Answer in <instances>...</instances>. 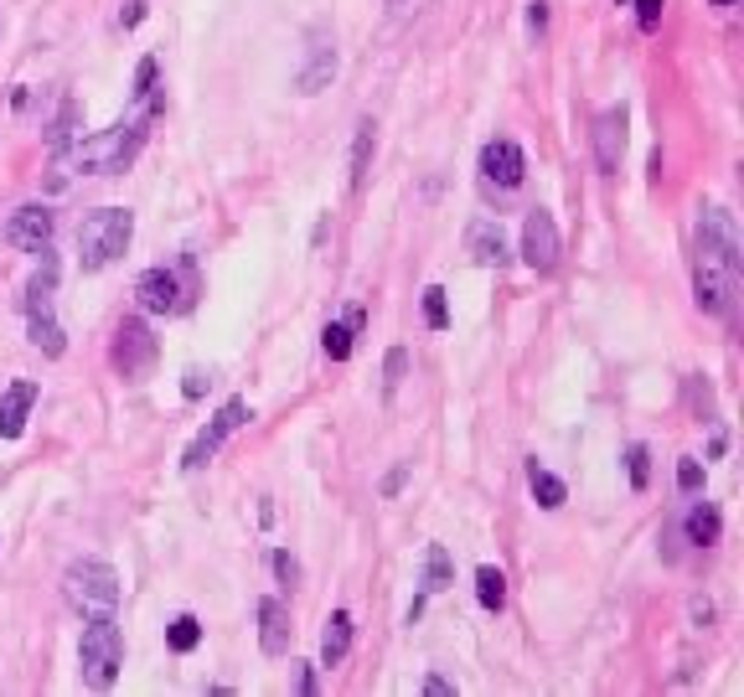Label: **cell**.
<instances>
[{"label":"cell","mask_w":744,"mask_h":697,"mask_svg":"<svg viewBox=\"0 0 744 697\" xmlns=\"http://www.w3.org/2000/svg\"><path fill=\"white\" fill-rule=\"evenodd\" d=\"M52 212L42 202H26V207H17L11 218H6V233L0 239L11 243V248H21V254H42V248H52Z\"/></svg>","instance_id":"30bf717a"},{"label":"cell","mask_w":744,"mask_h":697,"mask_svg":"<svg viewBox=\"0 0 744 697\" xmlns=\"http://www.w3.org/2000/svg\"><path fill=\"white\" fill-rule=\"evenodd\" d=\"M274 574H280V584H289V589H295V578H300V563L289 558V553H274Z\"/></svg>","instance_id":"836d02e7"},{"label":"cell","mask_w":744,"mask_h":697,"mask_svg":"<svg viewBox=\"0 0 744 697\" xmlns=\"http://www.w3.org/2000/svg\"><path fill=\"white\" fill-rule=\"evenodd\" d=\"M621 5H626V0H621Z\"/></svg>","instance_id":"7bdbcfd3"},{"label":"cell","mask_w":744,"mask_h":697,"mask_svg":"<svg viewBox=\"0 0 744 697\" xmlns=\"http://www.w3.org/2000/svg\"><path fill=\"white\" fill-rule=\"evenodd\" d=\"M424 321H429V331H445V325H450V306H445V289L440 285L424 289Z\"/></svg>","instance_id":"4316f807"},{"label":"cell","mask_w":744,"mask_h":697,"mask_svg":"<svg viewBox=\"0 0 744 697\" xmlns=\"http://www.w3.org/2000/svg\"><path fill=\"white\" fill-rule=\"evenodd\" d=\"M677 486L688 496L703 491V465H698V460H677Z\"/></svg>","instance_id":"4dcf8cb0"},{"label":"cell","mask_w":744,"mask_h":697,"mask_svg":"<svg viewBox=\"0 0 744 697\" xmlns=\"http://www.w3.org/2000/svg\"><path fill=\"white\" fill-rule=\"evenodd\" d=\"M389 5H398V0H389Z\"/></svg>","instance_id":"b9f144b4"},{"label":"cell","mask_w":744,"mask_h":697,"mask_svg":"<svg viewBox=\"0 0 744 697\" xmlns=\"http://www.w3.org/2000/svg\"><path fill=\"white\" fill-rule=\"evenodd\" d=\"M331 78H337V42H331V32L326 26H310L305 32V52H300V68H295V93H321V88H331Z\"/></svg>","instance_id":"ba28073f"},{"label":"cell","mask_w":744,"mask_h":697,"mask_svg":"<svg viewBox=\"0 0 744 697\" xmlns=\"http://www.w3.org/2000/svg\"><path fill=\"white\" fill-rule=\"evenodd\" d=\"M713 5H724V11H729V5H734V0H713Z\"/></svg>","instance_id":"60d3db41"},{"label":"cell","mask_w":744,"mask_h":697,"mask_svg":"<svg viewBox=\"0 0 744 697\" xmlns=\"http://www.w3.org/2000/svg\"><path fill=\"white\" fill-rule=\"evenodd\" d=\"M166 646L176 651V656H186V651L203 646V626H197V615H176L166 630Z\"/></svg>","instance_id":"d4e9b609"},{"label":"cell","mask_w":744,"mask_h":697,"mask_svg":"<svg viewBox=\"0 0 744 697\" xmlns=\"http://www.w3.org/2000/svg\"><path fill=\"white\" fill-rule=\"evenodd\" d=\"M693 620H698V626H709V620H713V605H709V599H693Z\"/></svg>","instance_id":"ab89813d"},{"label":"cell","mask_w":744,"mask_h":697,"mask_svg":"<svg viewBox=\"0 0 744 697\" xmlns=\"http://www.w3.org/2000/svg\"><path fill=\"white\" fill-rule=\"evenodd\" d=\"M119 662H124V635H119L114 615H88L84 641H78V666H84V682L94 693H109L119 677Z\"/></svg>","instance_id":"3957f363"},{"label":"cell","mask_w":744,"mask_h":697,"mask_svg":"<svg viewBox=\"0 0 744 697\" xmlns=\"http://www.w3.org/2000/svg\"><path fill=\"white\" fill-rule=\"evenodd\" d=\"M155 352H161V346H155L151 325L135 321V316H130V321H119L109 357H114V367H119L124 377H130V383H140V377L151 373V367H155Z\"/></svg>","instance_id":"9c48e42d"},{"label":"cell","mask_w":744,"mask_h":697,"mask_svg":"<svg viewBox=\"0 0 744 697\" xmlns=\"http://www.w3.org/2000/svg\"><path fill=\"white\" fill-rule=\"evenodd\" d=\"M682 532H688V543L693 547H713L719 538H724V517H719L713 501H693L688 517H682Z\"/></svg>","instance_id":"d6986e66"},{"label":"cell","mask_w":744,"mask_h":697,"mask_svg":"<svg viewBox=\"0 0 744 697\" xmlns=\"http://www.w3.org/2000/svg\"><path fill=\"white\" fill-rule=\"evenodd\" d=\"M347 651H352V615L331 610V620H326V630H321V666H341Z\"/></svg>","instance_id":"ffe728a7"},{"label":"cell","mask_w":744,"mask_h":697,"mask_svg":"<svg viewBox=\"0 0 744 697\" xmlns=\"http://www.w3.org/2000/svg\"><path fill=\"white\" fill-rule=\"evenodd\" d=\"M372 151H378V124L362 120L352 135V170H347V181H352V191L368 187V170H372Z\"/></svg>","instance_id":"44dd1931"},{"label":"cell","mask_w":744,"mask_h":697,"mask_svg":"<svg viewBox=\"0 0 744 697\" xmlns=\"http://www.w3.org/2000/svg\"><path fill=\"white\" fill-rule=\"evenodd\" d=\"M404 480H408V465H398V471H393V476L383 480V491H389V496H398V491H404Z\"/></svg>","instance_id":"74e56055"},{"label":"cell","mask_w":744,"mask_h":697,"mask_svg":"<svg viewBox=\"0 0 744 697\" xmlns=\"http://www.w3.org/2000/svg\"><path fill=\"white\" fill-rule=\"evenodd\" d=\"M352 341H357V331H352L347 321H331V325L321 331V346H326V357H331V362H347V357H352Z\"/></svg>","instance_id":"484cf974"},{"label":"cell","mask_w":744,"mask_h":697,"mask_svg":"<svg viewBox=\"0 0 744 697\" xmlns=\"http://www.w3.org/2000/svg\"><path fill=\"white\" fill-rule=\"evenodd\" d=\"M300 697H316V666H300Z\"/></svg>","instance_id":"f35d334b"},{"label":"cell","mask_w":744,"mask_h":697,"mask_svg":"<svg viewBox=\"0 0 744 697\" xmlns=\"http://www.w3.org/2000/svg\"><path fill=\"white\" fill-rule=\"evenodd\" d=\"M523 264L527 269H538V274L558 269V228L543 207H533V212L523 218Z\"/></svg>","instance_id":"8fae6325"},{"label":"cell","mask_w":744,"mask_h":697,"mask_svg":"<svg viewBox=\"0 0 744 697\" xmlns=\"http://www.w3.org/2000/svg\"><path fill=\"white\" fill-rule=\"evenodd\" d=\"M135 300H140L145 316H176V310H186L182 274L176 269H145L135 279Z\"/></svg>","instance_id":"7c38bea8"},{"label":"cell","mask_w":744,"mask_h":697,"mask_svg":"<svg viewBox=\"0 0 744 697\" xmlns=\"http://www.w3.org/2000/svg\"><path fill=\"white\" fill-rule=\"evenodd\" d=\"M698 258L724 264V269L740 274L744 254H740V228H734V212H724V207H703V218H698Z\"/></svg>","instance_id":"52a82bcc"},{"label":"cell","mask_w":744,"mask_h":697,"mask_svg":"<svg viewBox=\"0 0 744 697\" xmlns=\"http://www.w3.org/2000/svg\"><path fill=\"white\" fill-rule=\"evenodd\" d=\"M155 57H140V68H135V99H151V93H161V88H155Z\"/></svg>","instance_id":"f546056e"},{"label":"cell","mask_w":744,"mask_h":697,"mask_svg":"<svg viewBox=\"0 0 744 697\" xmlns=\"http://www.w3.org/2000/svg\"><path fill=\"white\" fill-rule=\"evenodd\" d=\"M698 310H709V316H734V289H740V274L724 269V264H709V258H698Z\"/></svg>","instance_id":"4fadbf2b"},{"label":"cell","mask_w":744,"mask_h":697,"mask_svg":"<svg viewBox=\"0 0 744 697\" xmlns=\"http://www.w3.org/2000/svg\"><path fill=\"white\" fill-rule=\"evenodd\" d=\"M63 599L78 615H114L119 610V574L103 558H78L63 574Z\"/></svg>","instance_id":"277c9868"},{"label":"cell","mask_w":744,"mask_h":697,"mask_svg":"<svg viewBox=\"0 0 744 697\" xmlns=\"http://www.w3.org/2000/svg\"><path fill=\"white\" fill-rule=\"evenodd\" d=\"M135 239V212H124V207H99V212H88L78 222V264L88 274L109 269L124 248Z\"/></svg>","instance_id":"7a4b0ae2"},{"label":"cell","mask_w":744,"mask_h":697,"mask_svg":"<svg viewBox=\"0 0 744 697\" xmlns=\"http://www.w3.org/2000/svg\"><path fill=\"white\" fill-rule=\"evenodd\" d=\"M36 398H42V388H36L32 377H17L11 388L0 392V440H21V429H26V419H32Z\"/></svg>","instance_id":"9a60e30c"},{"label":"cell","mask_w":744,"mask_h":697,"mask_svg":"<svg viewBox=\"0 0 744 697\" xmlns=\"http://www.w3.org/2000/svg\"><path fill=\"white\" fill-rule=\"evenodd\" d=\"M527 26H533V32H548V0H527Z\"/></svg>","instance_id":"e575fe53"},{"label":"cell","mask_w":744,"mask_h":697,"mask_svg":"<svg viewBox=\"0 0 744 697\" xmlns=\"http://www.w3.org/2000/svg\"><path fill=\"white\" fill-rule=\"evenodd\" d=\"M527 486H533V496H538V507H543V511H558L564 501H569V491H564V480L548 476V471H543L538 460L527 465Z\"/></svg>","instance_id":"603a6c76"},{"label":"cell","mask_w":744,"mask_h":697,"mask_svg":"<svg viewBox=\"0 0 744 697\" xmlns=\"http://www.w3.org/2000/svg\"><path fill=\"white\" fill-rule=\"evenodd\" d=\"M475 599H481V605H486V610H502V605H507V574H502V568H475Z\"/></svg>","instance_id":"cb8c5ba5"},{"label":"cell","mask_w":744,"mask_h":697,"mask_svg":"<svg viewBox=\"0 0 744 697\" xmlns=\"http://www.w3.org/2000/svg\"><path fill=\"white\" fill-rule=\"evenodd\" d=\"M404 373H408V352H404V346H393L389 357H383V398H393V392H398Z\"/></svg>","instance_id":"83f0119b"},{"label":"cell","mask_w":744,"mask_h":697,"mask_svg":"<svg viewBox=\"0 0 744 697\" xmlns=\"http://www.w3.org/2000/svg\"><path fill=\"white\" fill-rule=\"evenodd\" d=\"M145 21V0H130L124 11H119V32H130V26H140Z\"/></svg>","instance_id":"d590c367"},{"label":"cell","mask_w":744,"mask_h":697,"mask_svg":"<svg viewBox=\"0 0 744 697\" xmlns=\"http://www.w3.org/2000/svg\"><path fill=\"white\" fill-rule=\"evenodd\" d=\"M259 646H264V656H285L289 651V610H285V599H274V595L259 599Z\"/></svg>","instance_id":"ac0fdd59"},{"label":"cell","mask_w":744,"mask_h":697,"mask_svg":"<svg viewBox=\"0 0 744 697\" xmlns=\"http://www.w3.org/2000/svg\"><path fill=\"white\" fill-rule=\"evenodd\" d=\"M52 289H57V264H52V248H42V274L26 285V321H32V346L47 352V357H63L68 341H63V325L52 316Z\"/></svg>","instance_id":"5b68a950"},{"label":"cell","mask_w":744,"mask_h":697,"mask_svg":"<svg viewBox=\"0 0 744 697\" xmlns=\"http://www.w3.org/2000/svg\"><path fill=\"white\" fill-rule=\"evenodd\" d=\"M207 388H212V377H207V373H203V367H192V373H186V377H182V392H186V398H203V392H207Z\"/></svg>","instance_id":"d6a6232c"},{"label":"cell","mask_w":744,"mask_h":697,"mask_svg":"<svg viewBox=\"0 0 744 697\" xmlns=\"http://www.w3.org/2000/svg\"><path fill=\"white\" fill-rule=\"evenodd\" d=\"M466 248H471V258L481 264V269H502L507 264V233H502V222L496 218H475L471 228H466Z\"/></svg>","instance_id":"e0dca14e"},{"label":"cell","mask_w":744,"mask_h":697,"mask_svg":"<svg viewBox=\"0 0 744 697\" xmlns=\"http://www.w3.org/2000/svg\"><path fill=\"white\" fill-rule=\"evenodd\" d=\"M626 471H631V486L646 491V480H652V455H646V444H631L626 450Z\"/></svg>","instance_id":"f1b7e54d"},{"label":"cell","mask_w":744,"mask_h":697,"mask_svg":"<svg viewBox=\"0 0 744 697\" xmlns=\"http://www.w3.org/2000/svg\"><path fill=\"white\" fill-rule=\"evenodd\" d=\"M523 176H527V161L517 140H491L486 151H481V181L486 187L512 191V187H523Z\"/></svg>","instance_id":"5bb4252c"},{"label":"cell","mask_w":744,"mask_h":697,"mask_svg":"<svg viewBox=\"0 0 744 697\" xmlns=\"http://www.w3.org/2000/svg\"><path fill=\"white\" fill-rule=\"evenodd\" d=\"M661 5H667V0H636V26H642V32H657Z\"/></svg>","instance_id":"1f68e13d"},{"label":"cell","mask_w":744,"mask_h":697,"mask_svg":"<svg viewBox=\"0 0 744 697\" xmlns=\"http://www.w3.org/2000/svg\"><path fill=\"white\" fill-rule=\"evenodd\" d=\"M166 109V93H151V99H135V114L130 120L109 124V130H99V135L78 140V145H68L63 151V166L84 170V176H114V170H124L130 161L140 155V145H145V130L155 124V114Z\"/></svg>","instance_id":"6da1fadb"},{"label":"cell","mask_w":744,"mask_h":697,"mask_svg":"<svg viewBox=\"0 0 744 697\" xmlns=\"http://www.w3.org/2000/svg\"><path fill=\"white\" fill-rule=\"evenodd\" d=\"M450 578H456L450 553H445L440 543H429L424 547V595H445V589H450Z\"/></svg>","instance_id":"7402d4cb"},{"label":"cell","mask_w":744,"mask_h":697,"mask_svg":"<svg viewBox=\"0 0 744 697\" xmlns=\"http://www.w3.org/2000/svg\"><path fill=\"white\" fill-rule=\"evenodd\" d=\"M621 155H626V109L615 103L594 120V166L600 170H621Z\"/></svg>","instance_id":"2e32d148"},{"label":"cell","mask_w":744,"mask_h":697,"mask_svg":"<svg viewBox=\"0 0 744 697\" xmlns=\"http://www.w3.org/2000/svg\"><path fill=\"white\" fill-rule=\"evenodd\" d=\"M249 419H254V413H249V403H243V398H228V403H222L218 413H212V424L203 429V434H197V440L186 444V455H182V471H203L207 460L218 455L222 444L233 440L238 429L249 424Z\"/></svg>","instance_id":"8992f818"},{"label":"cell","mask_w":744,"mask_h":697,"mask_svg":"<svg viewBox=\"0 0 744 697\" xmlns=\"http://www.w3.org/2000/svg\"><path fill=\"white\" fill-rule=\"evenodd\" d=\"M424 693L429 697H456V687H450L445 677H424Z\"/></svg>","instance_id":"8d00e7d4"}]
</instances>
